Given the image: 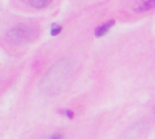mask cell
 <instances>
[{
    "label": "cell",
    "mask_w": 155,
    "mask_h": 139,
    "mask_svg": "<svg viewBox=\"0 0 155 139\" xmlns=\"http://www.w3.org/2000/svg\"><path fill=\"white\" fill-rule=\"evenodd\" d=\"M40 35V30L35 25L29 24H19L12 26L7 30L6 36L11 43L14 44H26V43L35 42Z\"/></svg>",
    "instance_id": "7a4b0ae2"
},
{
    "label": "cell",
    "mask_w": 155,
    "mask_h": 139,
    "mask_svg": "<svg viewBox=\"0 0 155 139\" xmlns=\"http://www.w3.org/2000/svg\"><path fill=\"white\" fill-rule=\"evenodd\" d=\"M41 139H63V136L61 134H52V135H48V136H44Z\"/></svg>",
    "instance_id": "52a82bcc"
},
{
    "label": "cell",
    "mask_w": 155,
    "mask_h": 139,
    "mask_svg": "<svg viewBox=\"0 0 155 139\" xmlns=\"http://www.w3.org/2000/svg\"><path fill=\"white\" fill-rule=\"evenodd\" d=\"M155 8V0H139L136 4V11L147 12Z\"/></svg>",
    "instance_id": "3957f363"
},
{
    "label": "cell",
    "mask_w": 155,
    "mask_h": 139,
    "mask_svg": "<svg viewBox=\"0 0 155 139\" xmlns=\"http://www.w3.org/2000/svg\"><path fill=\"white\" fill-rule=\"evenodd\" d=\"M113 25H114V21H107L106 24L100 25V26L96 29V32H95V36H96V37H102V36H104L106 33L113 28Z\"/></svg>",
    "instance_id": "5b68a950"
},
{
    "label": "cell",
    "mask_w": 155,
    "mask_h": 139,
    "mask_svg": "<svg viewBox=\"0 0 155 139\" xmlns=\"http://www.w3.org/2000/svg\"><path fill=\"white\" fill-rule=\"evenodd\" d=\"M22 2L33 8H45L52 3V0H22Z\"/></svg>",
    "instance_id": "277c9868"
},
{
    "label": "cell",
    "mask_w": 155,
    "mask_h": 139,
    "mask_svg": "<svg viewBox=\"0 0 155 139\" xmlns=\"http://www.w3.org/2000/svg\"><path fill=\"white\" fill-rule=\"evenodd\" d=\"M71 70V62L69 58H63L54 63L50 68V70L43 76L40 83V90L41 92L47 95H54L58 94L63 90L66 86L68 77L70 76Z\"/></svg>",
    "instance_id": "6da1fadb"
},
{
    "label": "cell",
    "mask_w": 155,
    "mask_h": 139,
    "mask_svg": "<svg viewBox=\"0 0 155 139\" xmlns=\"http://www.w3.org/2000/svg\"><path fill=\"white\" fill-rule=\"evenodd\" d=\"M61 30H62V28L59 26V25H52V30H51V35H59L61 33Z\"/></svg>",
    "instance_id": "8992f818"
}]
</instances>
